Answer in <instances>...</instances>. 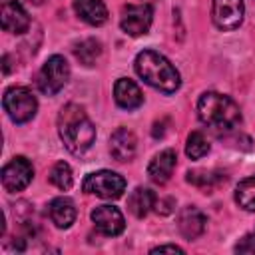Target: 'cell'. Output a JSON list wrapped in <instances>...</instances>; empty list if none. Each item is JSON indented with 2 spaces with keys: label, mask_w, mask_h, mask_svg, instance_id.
Listing matches in <instances>:
<instances>
[{
  "label": "cell",
  "mask_w": 255,
  "mask_h": 255,
  "mask_svg": "<svg viewBox=\"0 0 255 255\" xmlns=\"http://www.w3.org/2000/svg\"><path fill=\"white\" fill-rule=\"evenodd\" d=\"M177 227H179V233L193 241L197 239L199 235H203L205 227H207V217L203 215V211L195 205H185L179 215H177Z\"/></svg>",
  "instance_id": "obj_11"
},
{
  "label": "cell",
  "mask_w": 255,
  "mask_h": 255,
  "mask_svg": "<svg viewBox=\"0 0 255 255\" xmlns=\"http://www.w3.org/2000/svg\"><path fill=\"white\" fill-rule=\"evenodd\" d=\"M187 183H191V185H195L197 189H201L203 193H209V191H213L219 183H223L227 177H225V173H221V171H207V169H193V171H187Z\"/></svg>",
  "instance_id": "obj_19"
},
{
  "label": "cell",
  "mask_w": 255,
  "mask_h": 255,
  "mask_svg": "<svg viewBox=\"0 0 255 255\" xmlns=\"http://www.w3.org/2000/svg\"><path fill=\"white\" fill-rule=\"evenodd\" d=\"M68 78H70V64L66 62L64 56L54 54L40 68V72L36 76V84L42 94L54 96L68 84Z\"/></svg>",
  "instance_id": "obj_5"
},
{
  "label": "cell",
  "mask_w": 255,
  "mask_h": 255,
  "mask_svg": "<svg viewBox=\"0 0 255 255\" xmlns=\"http://www.w3.org/2000/svg\"><path fill=\"white\" fill-rule=\"evenodd\" d=\"M209 141H207V137L201 133V131H191L189 135H187V143H185V153H187V157H191V159H199V157H203V155H207L209 153Z\"/></svg>",
  "instance_id": "obj_23"
},
{
  "label": "cell",
  "mask_w": 255,
  "mask_h": 255,
  "mask_svg": "<svg viewBox=\"0 0 255 255\" xmlns=\"http://www.w3.org/2000/svg\"><path fill=\"white\" fill-rule=\"evenodd\" d=\"M197 116L203 126H207L213 133L225 135L231 133L241 124L239 106L219 92H205L197 100Z\"/></svg>",
  "instance_id": "obj_2"
},
{
  "label": "cell",
  "mask_w": 255,
  "mask_h": 255,
  "mask_svg": "<svg viewBox=\"0 0 255 255\" xmlns=\"http://www.w3.org/2000/svg\"><path fill=\"white\" fill-rule=\"evenodd\" d=\"M153 20V10L149 4H128L122 8L120 26L128 36H143L147 34Z\"/></svg>",
  "instance_id": "obj_7"
},
{
  "label": "cell",
  "mask_w": 255,
  "mask_h": 255,
  "mask_svg": "<svg viewBox=\"0 0 255 255\" xmlns=\"http://www.w3.org/2000/svg\"><path fill=\"white\" fill-rule=\"evenodd\" d=\"M114 100L124 110H135L143 104V94L139 86L129 78H120L114 86Z\"/></svg>",
  "instance_id": "obj_15"
},
{
  "label": "cell",
  "mask_w": 255,
  "mask_h": 255,
  "mask_svg": "<svg viewBox=\"0 0 255 255\" xmlns=\"http://www.w3.org/2000/svg\"><path fill=\"white\" fill-rule=\"evenodd\" d=\"M2 106H4V112L8 114V118L14 124H26L36 116L38 100L28 88L12 86V88H8L4 92Z\"/></svg>",
  "instance_id": "obj_4"
},
{
  "label": "cell",
  "mask_w": 255,
  "mask_h": 255,
  "mask_svg": "<svg viewBox=\"0 0 255 255\" xmlns=\"http://www.w3.org/2000/svg\"><path fill=\"white\" fill-rule=\"evenodd\" d=\"M92 221H94L96 229L108 237H116L126 229V219H124L122 211L114 205H98L92 211Z\"/></svg>",
  "instance_id": "obj_10"
},
{
  "label": "cell",
  "mask_w": 255,
  "mask_h": 255,
  "mask_svg": "<svg viewBox=\"0 0 255 255\" xmlns=\"http://www.w3.org/2000/svg\"><path fill=\"white\" fill-rule=\"evenodd\" d=\"M137 139L128 128H118L110 137V153L116 161H129L135 155Z\"/></svg>",
  "instance_id": "obj_13"
},
{
  "label": "cell",
  "mask_w": 255,
  "mask_h": 255,
  "mask_svg": "<svg viewBox=\"0 0 255 255\" xmlns=\"http://www.w3.org/2000/svg\"><path fill=\"white\" fill-rule=\"evenodd\" d=\"M165 251H169V253H185L179 245H157V247L151 249V253H165Z\"/></svg>",
  "instance_id": "obj_26"
},
{
  "label": "cell",
  "mask_w": 255,
  "mask_h": 255,
  "mask_svg": "<svg viewBox=\"0 0 255 255\" xmlns=\"http://www.w3.org/2000/svg\"><path fill=\"white\" fill-rule=\"evenodd\" d=\"M133 66H135L137 76L145 84H149L151 88H155L163 94H173L181 86V78H179V72L175 70V66L155 50L139 52L135 56Z\"/></svg>",
  "instance_id": "obj_3"
},
{
  "label": "cell",
  "mask_w": 255,
  "mask_h": 255,
  "mask_svg": "<svg viewBox=\"0 0 255 255\" xmlns=\"http://www.w3.org/2000/svg\"><path fill=\"white\" fill-rule=\"evenodd\" d=\"M74 10L90 26H102L108 20V8L104 0H74Z\"/></svg>",
  "instance_id": "obj_17"
},
{
  "label": "cell",
  "mask_w": 255,
  "mask_h": 255,
  "mask_svg": "<svg viewBox=\"0 0 255 255\" xmlns=\"http://www.w3.org/2000/svg\"><path fill=\"white\" fill-rule=\"evenodd\" d=\"M235 201L245 211H255V175H249L237 183Z\"/></svg>",
  "instance_id": "obj_20"
},
{
  "label": "cell",
  "mask_w": 255,
  "mask_h": 255,
  "mask_svg": "<svg viewBox=\"0 0 255 255\" xmlns=\"http://www.w3.org/2000/svg\"><path fill=\"white\" fill-rule=\"evenodd\" d=\"M155 199H157V195L151 189H147V187H135L129 193V197H128V209L137 219H143L155 207Z\"/></svg>",
  "instance_id": "obj_18"
},
{
  "label": "cell",
  "mask_w": 255,
  "mask_h": 255,
  "mask_svg": "<svg viewBox=\"0 0 255 255\" xmlns=\"http://www.w3.org/2000/svg\"><path fill=\"white\" fill-rule=\"evenodd\" d=\"M2 28L10 34L28 32L30 16L18 0H2Z\"/></svg>",
  "instance_id": "obj_12"
},
{
  "label": "cell",
  "mask_w": 255,
  "mask_h": 255,
  "mask_svg": "<svg viewBox=\"0 0 255 255\" xmlns=\"http://www.w3.org/2000/svg\"><path fill=\"white\" fill-rule=\"evenodd\" d=\"M102 54V44L94 38H88V40H82L80 44H76L74 48V56L80 60V64L84 66H94V62L100 58Z\"/></svg>",
  "instance_id": "obj_21"
},
{
  "label": "cell",
  "mask_w": 255,
  "mask_h": 255,
  "mask_svg": "<svg viewBox=\"0 0 255 255\" xmlns=\"http://www.w3.org/2000/svg\"><path fill=\"white\" fill-rule=\"evenodd\" d=\"M50 183L56 185L62 191H68L74 183V175H72V167L66 161H58L54 163L52 171H50Z\"/></svg>",
  "instance_id": "obj_22"
},
{
  "label": "cell",
  "mask_w": 255,
  "mask_h": 255,
  "mask_svg": "<svg viewBox=\"0 0 255 255\" xmlns=\"http://www.w3.org/2000/svg\"><path fill=\"white\" fill-rule=\"evenodd\" d=\"M32 175H34L32 163L24 155H16L2 167V185L6 191L16 193L28 187V183L32 181Z\"/></svg>",
  "instance_id": "obj_8"
},
{
  "label": "cell",
  "mask_w": 255,
  "mask_h": 255,
  "mask_svg": "<svg viewBox=\"0 0 255 255\" xmlns=\"http://www.w3.org/2000/svg\"><path fill=\"white\" fill-rule=\"evenodd\" d=\"M28 2H30V4H36V6H38V4H42L44 0H28Z\"/></svg>",
  "instance_id": "obj_27"
},
{
  "label": "cell",
  "mask_w": 255,
  "mask_h": 255,
  "mask_svg": "<svg viewBox=\"0 0 255 255\" xmlns=\"http://www.w3.org/2000/svg\"><path fill=\"white\" fill-rule=\"evenodd\" d=\"M171 207H173V199L167 197V199H155V211L161 213V215H167L171 213Z\"/></svg>",
  "instance_id": "obj_25"
},
{
  "label": "cell",
  "mask_w": 255,
  "mask_h": 255,
  "mask_svg": "<svg viewBox=\"0 0 255 255\" xmlns=\"http://www.w3.org/2000/svg\"><path fill=\"white\" fill-rule=\"evenodd\" d=\"M82 189L86 193L98 195L102 199H118L126 191V179L116 171L100 169V171H94V173L86 175V179L82 183Z\"/></svg>",
  "instance_id": "obj_6"
},
{
  "label": "cell",
  "mask_w": 255,
  "mask_h": 255,
  "mask_svg": "<svg viewBox=\"0 0 255 255\" xmlns=\"http://www.w3.org/2000/svg\"><path fill=\"white\" fill-rule=\"evenodd\" d=\"M58 133L66 149L74 155L84 153L96 139V128L86 110L78 104H68L58 114Z\"/></svg>",
  "instance_id": "obj_1"
},
{
  "label": "cell",
  "mask_w": 255,
  "mask_h": 255,
  "mask_svg": "<svg viewBox=\"0 0 255 255\" xmlns=\"http://www.w3.org/2000/svg\"><path fill=\"white\" fill-rule=\"evenodd\" d=\"M48 213H50V219L52 223L58 227V229H68L72 227V223L76 221V205L70 197H54L48 205Z\"/></svg>",
  "instance_id": "obj_16"
},
{
  "label": "cell",
  "mask_w": 255,
  "mask_h": 255,
  "mask_svg": "<svg viewBox=\"0 0 255 255\" xmlns=\"http://www.w3.org/2000/svg\"><path fill=\"white\" fill-rule=\"evenodd\" d=\"M211 20L219 30H235L243 22V0H213Z\"/></svg>",
  "instance_id": "obj_9"
},
{
  "label": "cell",
  "mask_w": 255,
  "mask_h": 255,
  "mask_svg": "<svg viewBox=\"0 0 255 255\" xmlns=\"http://www.w3.org/2000/svg\"><path fill=\"white\" fill-rule=\"evenodd\" d=\"M235 253H255V233H247L235 245Z\"/></svg>",
  "instance_id": "obj_24"
},
{
  "label": "cell",
  "mask_w": 255,
  "mask_h": 255,
  "mask_svg": "<svg viewBox=\"0 0 255 255\" xmlns=\"http://www.w3.org/2000/svg\"><path fill=\"white\" fill-rule=\"evenodd\" d=\"M175 163H177V155L173 149H163L159 151L147 165V175L153 183L157 185H163L169 181L173 169H175Z\"/></svg>",
  "instance_id": "obj_14"
}]
</instances>
